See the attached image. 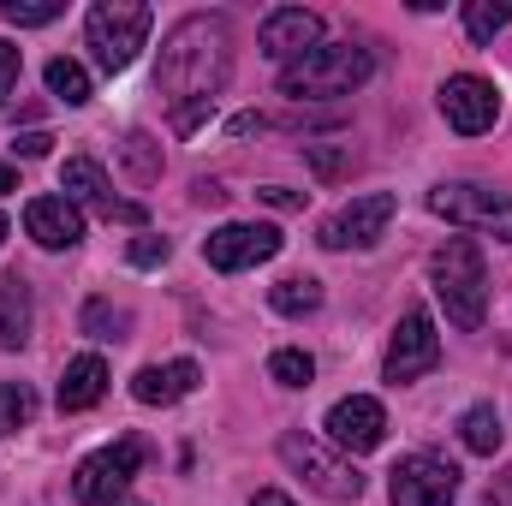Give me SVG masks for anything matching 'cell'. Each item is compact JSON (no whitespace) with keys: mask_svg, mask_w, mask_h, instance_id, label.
<instances>
[{"mask_svg":"<svg viewBox=\"0 0 512 506\" xmlns=\"http://www.w3.org/2000/svg\"><path fill=\"white\" fill-rule=\"evenodd\" d=\"M227 78H233V24L221 12L179 18L161 42V66H155V90L173 102V126L191 131L197 120H209Z\"/></svg>","mask_w":512,"mask_h":506,"instance_id":"6da1fadb","label":"cell"},{"mask_svg":"<svg viewBox=\"0 0 512 506\" xmlns=\"http://www.w3.org/2000/svg\"><path fill=\"white\" fill-rule=\"evenodd\" d=\"M429 286H435V298H441L453 328H465V334L483 328V316H489V274H483V251L471 239H447L429 256Z\"/></svg>","mask_w":512,"mask_h":506,"instance_id":"7a4b0ae2","label":"cell"},{"mask_svg":"<svg viewBox=\"0 0 512 506\" xmlns=\"http://www.w3.org/2000/svg\"><path fill=\"white\" fill-rule=\"evenodd\" d=\"M376 72L370 48H352V42H322L310 48L304 60L280 66V96L292 102H328V96H352L364 78Z\"/></svg>","mask_w":512,"mask_h":506,"instance_id":"3957f363","label":"cell"},{"mask_svg":"<svg viewBox=\"0 0 512 506\" xmlns=\"http://www.w3.org/2000/svg\"><path fill=\"white\" fill-rule=\"evenodd\" d=\"M84 42L96 48L102 72H126L137 48L149 42V6L143 0H96L84 12Z\"/></svg>","mask_w":512,"mask_h":506,"instance_id":"277c9868","label":"cell"},{"mask_svg":"<svg viewBox=\"0 0 512 506\" xmlns=\"http://www.w3.org/2000/svg\"><path fill=\"white\" fill-rule=\"evenodd\" d=\"M280 459L322 495V501H358L364 495V477H358V465L352 459H340V453H328L322 441H310V435H298V429H286L280 435Z\"/></svg>","mask_w":512,"mask_h":506,"instance_id":"5b68a950","label":"cell"},{"mask_svg":"<svg viewBox=\"0 0 512 506\" xmlns=\"http://www.w3.org/2000/svg\"><path fill=\"white\" fill-rule=\"evenodd\" d=\"M429 209L453 227H471V233H495L501 245H512V197L507 191H489V185H435L429 191Z\"/></svg>","mask_w":512,"mask_h":506,"instance_id":"8992f818","label":"cell"},{"mask_svg":"<svg viewBox=\"0 0 512 506\" xmlns=\"http://www.w3.org/2000/svg\"><path fill=\"white\" fill-rule=\"evenodd\" d=\"M143 459H149V447H143L137 435H120L114 447L90 453V459L78 465V477H72L78 501L84 506H120V495L131 489V477L143 471Z\"/></svg>","mask_w":512,"mask_h":506,"instance_id":"52a82bcc","label":"cell"},{"mask_svg":"<svg viewBox=\"0 0 512 506\" xmlns=\"http://www.w3.org/2000/svg\"><path fill=\"white\" fill-rule=\"evenodd\" d=\"M435 364H441V334H435L429 310H423V304H411V310L399 316L393 340H387V364H382V376L393 381V387H399V381L429 376Z\"/></svg>","mask_w":512,"mask_h":506,"instance_id":"ba28073f","label":"cell"},{"mask_svg":"<svg viewBox=\"0 0 512 506\" xmlns=\"http://www.w3.org/2000/svg\"><path fill=\"white\" fill-rule=\"evenodd\" d=\"M387 495H393V506H453L459 501V471L447 459L411 453L387 471Z\"/></svg>","mask_w":512,"mask_h":506,"instance_id":"9c48e42d","label":"cell"},{"mask_svg":"<svg viewBox=\"0 0 512 506\" xmlns=\"http://www.w3.org/2000/svg\"><path fill=\"white\" fill-rule=\"evenodd\" d=\"M387 221H393V197L387 191H364L340 215H328L316 239H322V251H370L387 233Z\"/></svg>","mask_w":512,"mask_h":506,"instance_id":"30bf717a","label":"cell"},{"mask_svg":"<svg viewBox=\"0 0 512 506\" xmlns=\"http://www.w3.org/2000/svg\"><path fill=\"white\" fill-rule=\"evenodd\" d=\"M280 227H256V221H227V227H215L209 239H203V256H209V268H221V274H239V268H256V262H274L280 256Z\"/></svg>","mask_w":512,"mask_h":506,"instance_id":"8fae6325","label":"cell"},{"mask_svg":"<svg viewBox=\"0 0 512 506\" xmlns=\"http://www.w3.org/2000/svg\"><path fill=\"white\" fill-rule=\"evenodd\" d=\"M328 441L340 447V453H376L387 441V411H382V399H370V393H352V399H334L328 405Z\"/></svg>","mask_w":512,"mask_h":506,"instance_id":"7c38bea8","label":"cell"},{"mask_svg":"<svg viewBox=\"0 0 512 506\" xmlns=\"http://www.w3.org/2000/svg\"><path fill=\"white\" fill-rule=\"evenodd\" d=\"M441 114H447V126L459 131V137H483V131L501 120V96H495L489 78L459 72V78L441 84Z\"/></svg>","mask_w":512,"mask_h":506,"instance_id":"4fadbf2b","label":"cell"},{"mask_svg":"<svg viewBox=\"0 0 512 506\" xmlns=\"http://www.w3.org/2000/svg\"><path fill=\"white\" fill-rule=\"evenodd\" d=\"M256 48H262L274 66H292V60H304L310 48H322V18H316L310 6H280V12L262 18Z\"/></svg>","mask_w":512,"mask_h":506,"instance_id":"5bb4252c","label":"cell"},{"mask_svg":"<svg viewBox=\"0 0 512 506\" xmlns=\"http://www.w3.org/2000/svg\"><path fill=\"white\" fill-rule=\"evenodd\" d=\"M24 233H30L42 251H72V245L84 239V215H78V203H66V197H30V203H24Z\"/></svg>","mask_w":512,"mask_h":506,"instance_id":"9a60e30c","label":"cell"},{"mask_svg":"<svg viewBox=\"0 0 512 506\" xmlns=\"http://www.w3.org/2000/svg\"><path fill=\"white\" fill-rule=\"evenodd\" d=\"M197 381H203V370H197L191 358L149 364V370L131 376V399H137V405H179L185 393H197Z\"/></svg>","mask_w":512,"mask_h":506,"instance_id":"2e32d148","label":"cell"},{"mask_svg":"<svg viewBox=\"0 0 512 506\" xmlns=\"http://www.w3.org/2000/svg\"><path fill=\"white\" fill-rule=\"evenodd\" d=\"M60 191H66V203H84V209H96V215L114 209V185H108V173H102L90 155H72V161L60 167Z\"/></svg>","mask_w":512,"mask_h":506,"instance_id":"e0dca14e","label":"cell"},{"mask_svg":"<svg viewBox=\"0 0 512 506\" xmlns=\"http://www.w3.org/2000/svg\"><path fill=\"white\" fill-rule=\"evenodd\" d=\"M30 322H36V310H30V280H24V274H0V346L18 352V346L30 340Z\"/></svg>","mask_w":512,"mask_h":506,"instance_id":"ac0fdd59","label":"cell"},{"mask_svg":"<svg viewBox=\"0 0 512 506\" xmlns=\"http://www.w3.org/2000/svg\"><path fill=\"white\" fill-rule=\"evenodd\" d=\"M102 393H108V364L96 352H84V358L66 364V376H60V411H90Z\"/></svg>","mask_w":512,"mask_h":506,"instance_id":"d6986e66","label":"cell"},{"mask_svg":"<svg viewBox=\"0 0 512 506\" xmlns=\"http://www.w3.org/2000/svg\"><path fill=\"white\" fill-rule=\"evenodd\" d=\"M268 304L280 316H316L322 310V280L316 274H286V280L268 286Z\"/></svg>","mask_w":512,"mask_h":506,"instance_id":"ffe728a7","label":"cell"},{"mask_svg":"<svg viewBox=\"0 0 512 506\" xmlns=\"http://www.w3.org/2000/svg\"><path fill=\"white\" fill-rule=\"evenodd\" d=\"M42 78H48V96H60L66 108H84V102H90V72H84L72 54H54V60L42 66Z\"/></svg>","mask_w":512,"mask_h":506,"instance_id":"44dd1931","label":"cell"},{"mask_svg":"<svg viewBox=\"0 0 512 506\" xmlns=\"http://www.w3.org/2000/svg\"><path fill=\"white\" fill-rule=\"evenodd\" d=\"M459 435H465V447H471V453H483V459H495V453H501V441H507V429H501V411H495V405H471V411H465V423H459Z\"/></svg>","mask_w":512,"mask_h":506,"instance_id":"7402d4cb","label":"cell"},{"mask_svg":"<svg viewBox=\"0 0 512 506\" xmlns=\"http://www.w3.org/2000/svg\"><path fill=\"white\" fill-rule=\"evenodd\" d=\"M120 161H126L131 185H149V179H161V143H155L149 131H131L126 143H120Z\"/></svg>","mask_w":512,"mask_h":506,"instance_id":"603a6c76","label":"cell"},{"mask_svg":"<svg viewBox=\"0 0 512 506\" xmlns=\"http://www.w3.org/2000/svg\"><path fill=\"white\" fill-rule=\"evenodd\" d=\"M512 24V0H471L465 6V36L471 42H495Z\"/></svg>","mask_w":512,"mask_h":506,"instance_id":"cb8c5ba5","label":"cell"},{"mask_svg":"<svg viewBox=\"0 0 512 506\" xmlns=\"http://www.w3.org/2000/svg\"><path fill=\"white\" fill-rule=\"evenodd\" d=\"M36 423V393L24 381H0V435H18Z\"/></svg>","mask_w":512,"mask_h":506,"instance_id":"d4e9b609","label":"cell"},{"mask_svg":"<svg viewBox=\"0 0 512 506\" xmlns=\"http://www.w3.org/2000/svg\"><path fill=\"white\" fill-rule=\"evenodd\" d=\"M126 328H131V316L120 304H108V298H90L84 304V334L90 340H126Z\"/></svg>","mask_w":512,"mask_h":506,"instance_id":"484cf974","label":"cell"},{"mask_svg":"<svg viewBox=\"0 0 512 506\" xmlns=\"http://www.w3.org/2000/svg\"><path fill=\"white\" fill-rule=\"evenodd\" d=\"M268 376L280 381V387H310V381H316V358L298 352V346H280V352L268 358Z\"/></svg>","mask_w":512,"mask_h":506,"instance_id":"4316f807","label":"cell"},{"mask_svg":"<svg viewBox=\"0 0 512 506\" xmlns=\"http://www.w3.org/2000/svg\"><path fill=\"white\" fill-rule=\"evenodd\" d=\"M66 6L60 0H0V18L18 24V30H36V24H54Z\"/></svg>","mask_w":512,"mask_h":506,"instance_id":"83f0119b","label":"cell"},{"mask_svg":"<svg viewBox=\"0 0 512 506\" xmlns=\"http://www.w3.org/2000/svg\"><path fill=\"white\" fill-rule=\"evenodd\" d=\"M131 268H161L167 256H173V245L167 239H155V233H143V239H131Z\"/></svg>","mask_w":512,"mask_h":506,"instance_id":"f1b7e54d","label":"cell"},{"mask_svg":"<svg viewBox=\"0 0 512 506\" xmlns=\"http://www.w3.org/2000/svg\"><path fill=\"white\" fill-rule=\"evenodd\" d=\"M310 167H316V179H340L352 167V149H310Z\"/></svg>","mask_w":512,"mask_h":506,"instance_id":"f546056e","label":"cell"},{"mask_svg":"<svg viewBox=\"0 0 512 506\" xmlns=\"http://www.w3.org/2000/svg\"><path fill=\"white\" fill-rule=\"evenodd\" d=\"M18 66H24V60H18V48H12V42H0V108H6V102H12V90H18Z\"/></svg>","mask_w":512,"mask_h":506,"instance_id":"4dcf8cb0","label":"cell"},{"mask_svg":"<svg viewBox=\"0 0 512 506\" xmlns=\"http://www.w3.org/2000/svg\"><path fill=\"white\" fill-rule=\"evenodd\" d=\"M12 149H18L24 161H36V155H48V149H54V137H48V131H24V137H12Z\"/></svg>","mask_w":512,"mask_h":506,"instance_id":"1f68e13d","label":"cell"},{"mask_svg":"<svg viewBox=\"0 0 512 506\" xmlns=\"http://www.w3.org/2000/svg\"><path fill=\"white\" fill-rule=\"evenodd\" d=\"M256 197H262L268 209H304V191H286V185H262Z\"/></svg>","mask_w":512,"mask_h":506,"instance_id":"d6a6232c","label":"cell"},{"mask_svg":"<svg viewBox=\"0 0 512 506\" xmlns=\"http://www.w3.org/2000/svg\"><path fill=\"white\" fill-rule=\"evenodd\" d=\"M191 197H197V203H221V197H227V191H221V185H215V179H197V191H191Z\"/></svg>","mask_w":512,"mask_h":506,"instance_id":"836d02e7","label":"cell"},{"mask_svg":"<svg viewBox=\"0 0 512 506\" xmlns=\"http://www.w3.org/2000/svg\"><path fill=\"white\" fill-rule=\"evenodd\" d=\"M251 131H262V114H239L233 120V137H251Z\"/></svg>","mask_w":512,"mask_h":506,"instance_id":"e575fe53","label":"cell"},{"mask_svg":"<svg viewBox=\"0 0 512 506\" xmlns=\"http://www.w3.org/2000/svg\"><path fill=\"white\" fill-rule=\"evenodd\" d=\"M251 506H292V501H286V495H280V489H262V495H256Z\"/></svg>","mask_w":512,"mask_h":506,"instance_id":"d590c367","label":"cell"},{"mask_svg":"<svg viewBox=\"0 0 512 506\" xmlns=\"http://www.w3.org/2000/svg\"><path fill=\"white\" fill-rule=\"evenodd\" d=\"M6 191H18V173H12V167L0 161V197H6Z\"/></svg>","mask_w":512,"mask_h":506,"instance_id":"8d00e7d4","label":"cell"},{"mask_svg":"<svg viewBox=\"0 0 512 506\" xmlns=\"http://www.w3.org/2000/svg\"><path fill=\"white\" fill-rule=\"evenodd\" d=\"M6 233H12V227H6V215H0V245H6Z\"/></svg>","mask_w":512,"mask_h":506,"instance_id":"74e56055","label":"cell"},{"mask_svg":"<svg viewBox=\"0 0 512 506\" xmlns=\"http://www.w3.org/2000/svg\"><path fill=\"white\" fill-rule=\"evenodd\" d=\"M120 506H143V501H120Z\"/></svg>","mask_w":512,"mask_h":506,"instance_id":"f35d334b","label":"cell"}]
</instances>
